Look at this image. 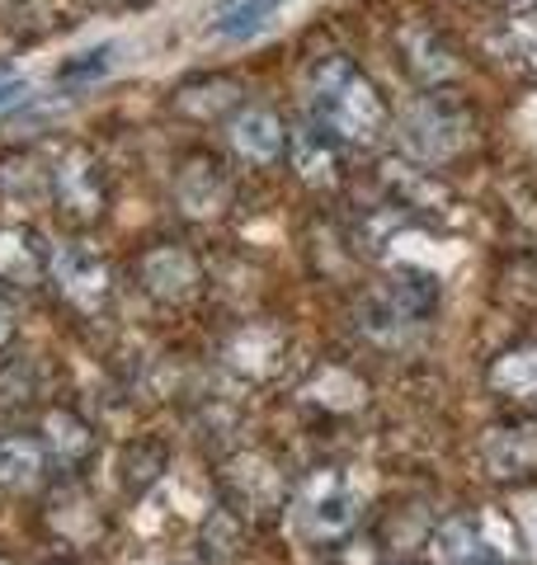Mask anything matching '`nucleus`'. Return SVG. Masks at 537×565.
I'll return each mask as SVG.
<instances>
[{"label":"nucleus","mask_w":537,"mask_h":565,"mask_svg":"<svg viewBox=\"0 0 537 565\" xmlns=\"http://www.w3.org/2000/svg\"><path fill=\"white\" fill-rule=\"evenodd\" d=\"M307 114L339 147H378L391 128V109L372 76L345 52H320L307 71Z\"/></svg>","instance_id":"nucleus-1"},{"label":"nucleus","mask_w":537,"mask_h":565,"mask_svg":"<svg viewBox=\"0 0 537 565\" xmlns=\"http://www.w3.org/2000/svg\"><path fill=\"white\" fill-rule=\"evenodd\" d=\"M397 137L410 161L420 166H448L467 151L472 141V114L467 104L453 99L448 90H424L420 99L406 104V114L397 122Z\"/></svg>","instance_id":"nucleus-2"},{"label":"nucleus","mask_w":537,"mask_h":565,"mask_svg":"<svg viewBox=\"0 0 537 565\" xmlns=\"http://www.w3.org/2000/svg\"><path fill=\"white\" fill-rule=\"evenodd\" d=\"M439 307V288L434 278L424 274H401L397 282H387L364 302L358 311V326H364L378 344H406L410 334H415L429 316Z\"/></svg>","instance_id":"nucleus-3"},{"label":"nucleus","mask_w":537,"mask_h":565,"mask_svg":"<svg viewBox=\"0 0 537 565\" xmlns=\"http://www.w3.org/2000/svg\"><path fill=\"white\" fill-rule=\"evenodd\" d=\"M397 62H401L406 76L420 85V90H448V85H457L462 71H467L457 39L448 29L429 24V20L401 24V33H397Z\"/></svg>","instance_id":"nucleus-4"},{"label":"nucleus","mask_w":537,"mask_h":565,"mask_svg":"<svg viewBox=\"0 0 537 565\" xmlns=\"http://www.w3.org/2000/svg\"><path fill=\"white\" fill-rule=\"evenodd\" d=\"M358 514H364V494H358V486L339 471L312 476L307 490H302V500H297V519L316 542L345 537L358 523Z\"/></svg>","instance_id":"nucleus-5"},{"label":"nucleus","mask_w":537,"mask_h":565,"mask_svg":"<svg viewBox=\"0 0 537 565\" xmlns=\"http://www.w3.org/2000/svg\"><path fill=\"white\" fill-rule=\"evenodd\" d=\"M48 189H52V199H57V207L66 212V217H76V222H95L104 212V203H109L104 170L85 147H66L57 161H52Z\"/></svg>","instance_id":"nucleus-6"},{"label":"nucleus","mask_w":537,"mask_h":565,"mask_svg":"<svg viewBox=\"0 0 537 565\" xmlns=\"http://www.w3.org/2000/svg\"><path fill=\"white\" fill-rule=\"evenodd\" d=\"M52 278H57V292L81 311H95L104 297H109V264L99 259V250H90L85 241L57 245V255H52Z\"/></svg>","instance_id":"nucleus-7"},{"label":"nucleus","mask_w":537,"mask_h":565,"mask_svg":"<svg viewBox=\"0 0 537 565\" xmlns=\"http://www.w3.org/2000/svg\"><path fill=\"white\" fill-rule=\"evenodd\" d=\"M227 141L245 166H274L288 151V128H283V118L268 104H241L227 118Z\"/></svg>","instance_id":"nucleus-8"},{"label":"nucleus","mask_w":537,"mask_h":565,"mask_svg":"<svg viewBox=\"0 0 537 565\" xmlns=\"http://www.w3.org/2000/svg\"><path fill=\"white\" fill-rule=\"evenodd\" d=\"M175 203L189 212V217H218L231 203V174L222 170V161L212 156H189L175 174Z\"/></svg>","instance_id":"nucleus-9"},{"label":"nucleus","mask_w":537,"mask_h":565,"mask_svg":"<svg viewBox=\"0 0 537 565\" xmlns=\"http://www.w3.org/2000/svg\"><path fill=\"white\" fill-rule=\"evenodd\" d=\"M141 288L160 302H189L199 292V264L179 245H156L141 255Z\"/></svg>","instance_id":"nucleus-10"},{"label":"nucleus","mask_w":537,"mask_h":565,"mask_svg":"<svg viewBox=\"0 0 537 565\" xmlns=\"http://www.w3.org/2000/svg\"><path fill=\"white\" fill-rule=\"evenodd\" d=\"M434 556H439V565H509L505 546L486 542L481 523H472V519H448L434 533Z\"/></svg>","instance_id":"nucleus-11"},{"label":"nucleus","mask_w":537,"mask_h":565,"mask_svg":"<svg viewBox=\"0 0 537 565\" xmlns=\"http://www.w3.org/2000/svg\"><path fill=\"white\" fill-rule=\"evenodd\" d=\"M491 47H495V57H505L509 66L537 76V0H518L514 10L499 14Z\"/></svg>","instance_id":"nucleus-12"},{"label":"nucleus","mask_w":537,"mask_h":565,"mask_svg":"<svg viewBox=\"0 0 537 565\" xmlns=\"http://www.w3.org/2000/svg\"><path fill=\"white\" fill-rule=\"evenodd\" d=\"M288 156H293V170L307 184H335L339 180V141L330 132H320L316 122H302V128L288 132Z\"/></svg>","instance_id":"nucleus-13"},{"label":"nucleus","mask_w":537,"mask_h":565,"mask_svg":"<svg viewBox=\"0 0 537 565\" xmlns=\"http://www.w3.org/2000/svg\"><path fill=\"white\" fill-rule=\"evenodd\" d=\"M48 255L33 232H24V226H0V282H20V288H29V282H39V274L48 269Z\"/></svg>","instance_id":"nucleus-14"},{"label":"nucleus","mask_w":537,"mask_h":565,"mask_svg":"<svg viewBox=\"0 0 537 565\" xmlns=\"http://www.w3.org/2000/svg\"><path fill=\"white\" fill-rule=\"evenodd\" d=\"M486 462L495 476H518L537 467V424H518V429H495L486 438Z\"/></svg>","instance_id":"nucleus-15"},{"label":"nucleus","mask_w":537,"mask_h":565,"mask_svg":"<svg viewBox=\"0 0 537 565\" xmlns=\"http://www.w3.org/2000/svg\"><path fill=\"white\" fill-rule=\"evenodd\" d=\"M43 481V448L20 434H0V490H33Z\"/></svg>","instance_id":"nucleus-16"},{"label":"nucleus","mask_w":537,"mask_h":565,"mask_svg":"<svg viewBox=\"0 0 537 565\" xmlns=\"http://www.w3.org/2000/svg\"><path fill=\"white\" fill-rule=\"evenodd\" d=\"M382 170H387V184L397 189L401 207H439L448 199L434 174L420 170V166H410V161H387Z\"/></svg>","instance_id":"nucleus-17"},{"label":"nucleus","mask_w":537,"mask_h":565,"mask_svg":"<svg viewBox=\"0 0 537 565\" xmlns=\"http://www.w3.org/2000/svg\"><path fill=\"white\" fill-rule=\"evenodd\" d=\"M0 193H6V203H14V207H39L52 189H48V174L33 161H10L0 170Z\"/></svg>","instance_id":"nucleus-18"},{"label":"nucleus","mask_w":537,"mask_h":565,"mask_svg":"<svg viewBox=\"0 0 537 565\" xmlns=\"http://www.w3.org/2000/svg\"><path fill=\"white\" fill-rule=\"evenodd\" d=\"M241 99V90L231 81H193V85H185V90L175 95V104L185 114H193V118H212V114H222V109H231V104Z\"/></svg>","instance_id":"nucleus-19"},{"label":"nucleus","mask_w":537,"mask_h":565,"mask_svg":"<svg viewBox=\"0 0 537 565\" xmlns=\"http://www.w3.org/2000/svg\"><path fill=\"white\" fill-rule=\"evenodd\" d=\"M491 377H495L499 392L537 401V349H524V353H509V359H499Z\"/></svg>","instance_id":"nucleus-20"},{"label":"nucleus","mask_w":537,"mask_h":565,"mask_svg":"<svg viewBox=\"0 0 537 565\" xmlns=\"http://www.w3.org/2000/svg\"><path fill=\"white\" fill-rule=\"evenodd\" d=\"M278 6L283 0H241V6H231L218 20V39H245V33H260Z\"/></svg>","instance_id":"nucleus-21"},{"label":"nucleus","mask_w":537,"mask_h":565,"mask_svg":"<svg viewBox=\"0 0 537 565\" xmlns=\"http://www.w3.org/2000/svg\"><path fill=\"white\" fill-rule=\"evenodd\" d=\"M48 434H52V448H57L66 462L71 457H81L90 448V434H85V424L81 419H71V415H52L48 419Z\"/></svg>","instance_id":"nucleus-22"},{"label":"nucleus","mask_w":537,"mask_h":565,"mask_svg":"<svg viewBox=\"0 0 537 565\" xmlns=\"http://www.w3.org/2000/svg\"><path fill=\"white\" fill-rule=\"evenodd\" d=\"M109 52H114V47L85 52V62H71V66L62 71V81H81V76H95V71H109Z\"/></svg>","instance_id":"nucleus-23"},{"label":"nucleus","mask_w":537,"mask_h":565,"mask_svg":"<svg viewBox=\"0 0 537 565\" xmlns=\"http://www.w3.org/2000/svg\"><path fill=\"white\" fill-rule=\"evenodd\" d=\"M10 334H14V311H10L6 297H0V349L10 344Z\"/></svg>","instance_id":"nucleus-24"},{"label":"nucleus","mask_w":537,"mask_h":565,"mask_svg":"<svg viewBox=\"0 0 537 565\" xmlns=\"http://www.w3.org/2000/svg\"><path fill=\"white\" fill-rule=\"evenodd\" d=\"M52 6V0H10V10L14 14H43Z\"/></svg>","instance_id":"nucleus-25"},{"label":"nucleus","mask_w":537,"mask_h":565,"mask_svg":"<svg viewBox=\"0 0 537 565\" xmlns=\"http://www.w3.org/2000/svg\"><path fill=\"white\" fill-rule=\"evenodd\" d=\"M524 527H528V537H533V552H537V500L524 504Z\"/></svg>","instance_id":"nucleus-26"},{"label":"nucleus","mask_w":537,"mask_h":565,"mask_svg":"<svg viewBox=\"0 0 537 565\" xmlns=\"http://www.w3.org/2000/svg\"><path fill=\"white\" fill-rule=\"evenodd\" d=\"M14 95H20V81H0V104H10Z\"/></svg>","instance_id":"nucleus-27"},{"label":"nucleus","mask_w":537,"mask_h":565,"mask_svg":"<svg viewBox=\"0 0 537 565\" xmlns=\"http://www.w3.org/2000/svg\"><path fill=\"white\" fill-rule=\"evenodd\" d=\"M99 6H114V0H99Z\"/></svg>","instance_id":"nucleus-28"},{"label":"nucleus","mask_w":537,"mask_h":565,"mask_svg":"<svg viewBox=\"0 0 537 565\" xmlns=\"http://www.w3.org/2000/svg\"><path fill=\"white\" fill-rule=\"evenodd\" d=\"M0 565H10V561H0Z\"/></svg>","instance_id":"nucleus-29"}]
</instances>
